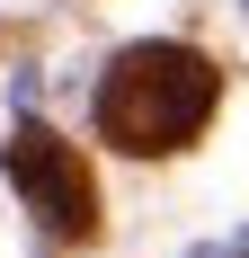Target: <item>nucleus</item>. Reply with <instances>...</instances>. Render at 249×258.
Instances as JSON below:
<instances>
[{
    "instance_id": "obj_1",
    "label": "nucleus",
    "mask_w": 249,
    "mask_h": 258,
    "mask_svg": "<svg viewBox=\"0 0 249 258\" xmlns=\"http://www.w3.org/2000/svg\"><path fill=\"white\" fill-rule=\"evenodd\" d=\"M214 98H223V72L196 45H125L98 80V143H116L134 160L187 152L214 116Z\"/></svg>"
},
{
    "instance_id": "obj_2",
    "label": "nucleus",
    "mask_w": 249,
    "mask_h": 258,
    "mask_svg": "<svg viewBox=\"0 0 249 258\" xmlns=\"http://www.w3.org/2000/svg\"><path fill=\"white\" fill-rule=\"evenodd\" d=\"M9 187L27 196V214H36L53 240H89L98 232V178H89V160H80L53 125H18L9 134Z\"/></svg>"
},
{
    "instance_id": "obj_3",
    "label": "nucleus",
    "mask_w": 249,
    "mask_h": 258,
    "mask_svg": "<svg viewBox=\"0 0 249 258\" xmlns=\"http://www.w3.org/2000/svg\"><path fill=\"white\" fill-rule=\"evenodd\" d=\"M240 9H249V0H240Z\"/></svg>"
}]
</instances>
